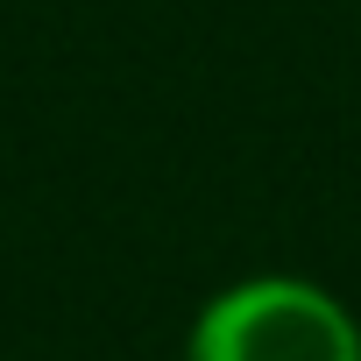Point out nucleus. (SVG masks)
I'll use <instances>...</instances> for the list:
<instances>
[{"label": "nucleus", "instance_id": "f257e3e1", "mask_svg": "<svg viewBox=\"0 0 361 361\" xmlns=\"http://www.w3.org/2000/svg\"><path fill=\"white\" fill-rule=\"evenodd\" d=\"M185 361H361V319L326 283L262 269L199 305Z\"/></svg>", "mask_w": 361, "mask_h": 361}]
</instances>
